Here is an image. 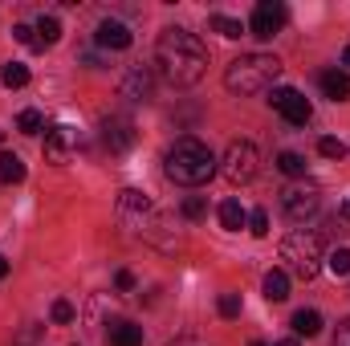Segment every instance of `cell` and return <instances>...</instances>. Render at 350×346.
I'll return each instance as SVG.
<instances>
[{
    "label": "cell",
    "instance_id": "obj_8",
    "mask_svg": "<svg viewBox=\"0 0 350 346\" xmlns=\"http://www.w3.org/2000/svg\"><path fill=\"white\" fill-rule=\"evenodd\" d=\"M269 106L289 122V127H306L310 122V114H314V106H310V98L301 94V90H293V86H277V90H269Z\"/></svg>",
    "mask_w": 350,
    "mask_h": 346
},
{
    "label": "cell",
    "instance_id": "obj_29",
    "mask_svg": "<svg viewBox=\"0 0 350 346\" xmlns=\"http://www.w3.org/2000/svg\"><path fill=\"white\" fill-rule=\"evenodd\" d=\"M318 151H322L326 159H342V155H347V143H342V139H330V135H326V139L318 143Z\"/></svg>",
    "mask_w": 350,
    "mask_h": 346
},
{
    "label": "cell",
    "instance_id": "obj_15",
    "mask_svg": "<svg viewBox=\"0 0 350 346\" xmlns=\"http://www.w3.org/2000/svg\"><path fill=\"white\" fill-rule=\"evenodd\" d=\"M110 346H143V326H135V322H110Z\"/></svg>",
    "mask_w": 350,
    "mask_h": 346
},
{
    "label": "cell",
    "instance_id": "obj_3",
    "mask_svg": "<svg viewBox=\"0 0 350 346\" xmlns=\"http://www.w3.org/2000/svg\"><path fill=\"white\" fill-rule=\"evenodd\" d=\"M277 78H281V62L273 53H241L224 70V86L237 98H253V94H265V90H277Z\"/></svg>",
    "mask_w": 350,
    "mask_h": 346
},
{
    "label": "cell",
    "instance_id": "obj_16",
    "mask_svg": "<svg viewBox=\"0 0 350 346\" xmlns=\"http://www.w3.org/2000/svg\"><path fill=\"white\" fill-rule=\"evenodd\" d=\"M220 224H224L228 232H241V228L249 224V212L241 208V200H224V204H220Z\"/></svg>",
    "mask_w": 350,
    "mask_h": 346
},
{
    "label": "cell",
    "instance_id": "obj_35",
    "mask_svg": "<svg viewBox=\"0 0 350 346\" xmlns=\"http://www.w3.org/2000/svg\"><path fill=\"white\" fill-rule=\"evenodd\" d=\"M342 66H347V74H350V45L342 49Z\"/></svg>",
    "mask_w": 350,
    "mask_h": 346
},
{
    "label": "cell",
    "instance_id": "obj_36",
    "mask_svg": "<svg viewBox=\"0 0 350 346\" xmlns=\"http://www.w3.org/2000/svg\"><path fill=\"white\" fill-rule=\"evenodd\" d=\"M0 277H8V261L0 257Z\"/></svg>",
    "mask_w": 350,
    "mask_h": 346
},
{
    "label": "cell",
    "instance_id": "obj_7",
    "mask_svg": "<svg viewBox=\"0 0 350 346\" xmlns=\"http://www.w3.org/2000/svg\"><path fill=\"white\" fill-rule=\"evenodd\" d=\"M318 208H322V196H318L314 183H289V187L281 191V212H285L293 224H306L310 216H318Z\"/></svg>",
    "mask_w": 350,
    "mask_h": 346
},
{
    "label": "cell",
    "instance_id": "obj_32",
    "mask_svg": "<svg viewBox=\"0 0 350 346\" xmlns=\"http://www.w3.org/2000/svg\"><path fill=\"white\" fill-rule=\"evenodd\" d=\"M114 285H118V293H131V289H135V273L118 269V273H114Z\"/></svg>",
    "mask_w": 350,
    "mask_h": 346
},
{
    "label": "cell",
    "instance_id": "obj_5",
    "mask_svg": "<svg viewBox=\"0 0 350 346\" xmlns=\"http://www.w3.org/2000/svg\"><path fill=\"white\" fill-rule=\"evenodd\" d=\"M118 220H122L131 232H139V237L155 241L159 249H172V241L159 232V228H163V216L155 212V204H151L143 191H131V187H126V191L118 196Z\"/></svg>",
    "mask_w": 350,
    "mask_h": 346
},
{
    "label": "cell",
    "instance_id": "obj_14",
    "mask_svg": "<svg viewBox=\"0 0 350 346\" xmlns=\"http://www.w3.org/2000/svg\"><path fill=\"white\" fill-rule=\"evenodd\" d=\"M322 90H326V98H334V102H350V74L347 70H322Z\"/></svg>",
    "mask_w": 350,
    "mask_h": 346
},
{
    "label": "cell",
    "instance_id": "obj_37",
    "mask_svg": "<svg viewBox=\"0 0 350 346\" xmlns=\"http://www.w3.org/2000/svg\"><path fill=\"white\" fill-rule=\"evenodd\" d=\"M273 346H297V338H285V343H273Z\"/></svg>",
    "mask_w": 350,
    "mask_h": 346
},
{
    "label": "cell",
    "instance_id": "obj_26",
    "mask_svg": "<svg viewBox=\"0 0 350 346\" xmlns=\"http://www.w3.org/2000/svg\"><path fill=\"white\" fill-rule=\"evenodd\" d=\"M16 131H21V135H37V131H41V114H37V110H21Z\"/></svg>",
    "mask_w": 350,
    "mask_h": 346
},
{
    "label": "cell",
    "instance_id": "obj_22",
    "mask_svg": "<svg viewBox=\"0 0 350 346\" xmlns=\"http://www.w3.org/2000/svg\"><path fill=\"white\" fill-rule=\"evenodd\" d=\"M277 172L289 175V179H301V175H306V159H301L297 151H281V155H277Z\"/></svg>",
    "mask_w": 350,
    "mask_h": 346
},
{
    "label": "cell",
    "instance_id": "obj_34",
    "mask_svg": "<svg viewBox=\"0 0 350 346\" xmlns=\"http://www.w3.org/2000/svg\"><path fill=\"white\" fill-rule=\"evenodd\" d=\"M338 216H342V220H350V196L342 200V204H338Z\"/></svg>",
    "mask_w": 350,
    "mask_h": 346
},
{
    "label": "cell",
    "instance_id": "obj_33",
    "mask_svg": "<svg viewBox=\"0 0 350 346\" xmlns=\"http://www.w3.org/2000/svg\"><path fill=\"white\" fill-rule=\"evenodd\" d=\"M334 346H350V318L338 326V330H334Z\"/></svg>",
    "mask_w": 350,
    "mask_h": 346
},
{
    "label": "cell",
    "instance_id": "obj_25",
    "mask_svg": "<svg viewBox=\"0 0 350 346\" xmlns=\"http://www.w3.org/2000/svg\"><path fill=\"white\" fill-rule=\"evenodd\" d=\"M183 216H187V220H204V216H208V200H204V196H187V200H183Z\"/></svg>",
    "mask_w": 350,
    "mask_h": 346
},
{
    "label": "cell",
    "instance_id": "obj_4",
    "mask_svg": "<svg viewBox=\"0 0 350 346\" xmlns=\"http://www.w3.org/2000/svg\"><path fill=\"white\" fill-rule=\"evenodd\" d=\"M281 269L289 273V277H297V281H314L318 273H322V237L318 232H310V228H293L285 241H281Z\"/></svg>",
    "mask_w": 350,
    "mask_h": 346
},
{
    "label": "cell",
    "instance_id": "obj_11",
    "mask_svg": "<svg viewBox=\"0 0 350 346\" xmlns=\"http://www.w3.org/2000/svg\"><path fill=\"white\" fill-rule=\"evenodd\" d=\"M135 122L126 118V114H106L102 118V143L110 147V155H126L131 147H135Z\"/></svg>",
    "mask_w": 350,
    "mask_h": 346
},
{
    "label": "cell",
    "instance_id": "obj_28",
    "mask_svg": "<svg viewBox=\"0 0 350 346\" xmlns=\"http://www.w3.org/2000/svg\"><path fill=\"white\" fill-rule=\"evenodd\" d=\"M12 37H16L21 45H29V49H41V41H37V29H33V25H12Z\"/></svg>",
    "mask_w": 350,
    "mask_h": 346
},
{
    "label": "cell",
    "instance_id": "obj_13",
    "mask_svg": "<svg viewBox=\"0 0 350 346\" xmlns=\"http://www.w3.org/2000/svg\"><path fill=\"white\" fill-rule=\"evenodd\" d=\"M94 41L102 45V49H131V41H135V33L122 25V21H114V16H106V21H98V33H94Z\"/></svg>",
    "mask_w": 350,
    "mask_h": 346
},
{
    "label": "cell",
    "instance_id": "obj_2",
    "mask_svg": "<svg viewBox=\"0 0 350 346\" xmlns=\"http://www.w3.org/2000/svg\"><path fill=\"white\" fill-rule=\"evenodd\" d=\"M163 172L179 187H200L216 175V155L200 139H175L163 155Z\"/></svg>",
    "mask_w": 350,
    "mask_h": 346
},
{
    "label": "cell",
    "instance_id": "obj_1",
    "mask_svg": "<svg viewBox=\"0 0 350 346\" xmlns=\"http://www.w3.org/2000/svg\"><path fill=\"white\" fill-rule=\"evenodd\" d=\"M155 66L172 86H196L208 74V45L196 33L167 25L155 41Z\"/></svg>",
    "mask_w": 350,
    "mask_h": 346
},
{
    "label": "cell",
    "instance_id": "obj_19",
    "mask_svg": "<svg viewBox=\"0 0 350 346\" xmlns=\"http://www.w3.org/2000/svg\"><path fill=\"white\" fill-rule=\"evenodd\" d=\"M208 25H212L220 37H228V41H237V37H245V33H249L241 21H232V16H224V12H212V21H208Z\"/></svg>",
    "mask_w": 350,
    "mask_h": 346
},
{
    "label": "cell",
    "instance_id": "obj_23",
    "mask_svg": "<svg viewBox=\"0 0 350 346\" xmlns=\"http://www.w3.org/2000/svg\"><path fill=\"white\" fill-rule=\"evenodd\" d=\"M0 82L8 90H21V86H29V66H21V62H8L4 70H0Z\"/></svg>",
    "mask_w": 350,
    "mask_h": 346
},
{
    "label": "cell",
    "instance_id": "obj_39",
    "mask_svg": "<svg viewBox=\"0 0 350 346\" xmlns=\"http://www.w3.org/2000/svg\"><path fill=\"white\" fill-rule=\"evenodd\" d=\"M0 143H4V135H0Z\"/></svg>",
    "mask_w": 350,
    "mask_h": 346
},
{
    "label": "cell",
    "instance_id": "obj_6",
    "mask_svg": "<svg viewBox=\"0 0 350 346\" xmlns=\"http://www.w3.org/2000/svg\"><path fill=\"white\" fill-rule=\"evenodd\" d=\"M220 172L228 175V183H253L257 172H261V151H257V143L232 139L228 151H224V159H220Z\"/></svg>",
    "mask_w": 350,
    "mask_h": 346
},
{
    "label": "cell",
    "instance_id": "obj_9",
    "mask_svg": "<svg viewBox=\"0 0 350 346\" xmlns=\"http://www.w3.org/2000/svg\"><path fill=\"white\" fill-rule=\"evenodd\" d=\"M74 151H78V131H74V127L57 122V127L45 131V159H49L53 168H66V163L74 159Z\"/></svg>",
    "mask_w": 350,
    "mask_h": 346
},
{
    "label": "cell",
    "instance_id": "obj_20",
    "mask_svg": "<svg viewBox=\"0 0 350 346\" xmlns=\"http://www.w3.org/2000/svg\"><path fill=\"white\" fill-rule=\"evenodd\" d=\"M21 179H25V163H21V155L4 151V155H0V183H21Z\"/></svg>",
    "mask_w": 350,
    "mask_h": 346
},
{
    "label": "cell",
    "instance_id": "obj_12",
    "mask_svg": "<svg viewBox=\"0 0 350 346\" xmlns=\"http://www.w3.org/2000/svg\"><path fill=\"white\" fill-rule=\"evenodd\" d=\"M118 90H122V98H131V102H151V98H155V70L143 66V62L126 66V74H122Z\"/></svg>",
    "mask_w": 350,
    "mask_h": 346
},
{
    "label": "cell",
    "instance_id": "obj_21",
    "mask_svg": "<svg viewBox=\"0 0 350 346\" xmlns=\"http://www.w3.org/2000/svg\"><path fill=\"white\" fill-rule=\"evenodd\" d=\"M33 29H37V41H41V49H45V45H57V37H62V21H57V16H41Z\"/></svg>",
    "mask_w": 350,
    "mask_h": 346
},
{
    "label": "cell",
    "instance_id": "obj_24",
    "mask_svg": "<svg viewBox=\"0 0 350 346\" xmlns=\"http://www.w3.org/2000/svg\"><path fill=\"white\" fill-rule=\"evenodd\" d=\"M326 269H330L334 277H347L350 273V249H334V253L326 257Z\"/></svg>",
    "mask_w": 350,
    "mask_h": 346
},
{
    "label": "cell",
    "instance_id": "obj_17",
    "mask_svg": "<svg viewBox=\"0 0 350 346\" xmlns=\"http://www.w3.org/2000/svg\"><path fill=\"white\" fill-rule=\"evenodd\" d=\"M293 334H297V338L322 334V314H318V310H297V314H293Z\"/></svg>",
    "mask_w": 350,
    "mask_h": 346
},
{
    "label": "cell",
    "instance_id": "obj_31",
    "mask_svg": "<svg viewBox=\"0 0 350 346\" xmlns=\"http://www.w3.org/2000/svg\"><path fill=\"white\" fill-rule=\"evenodd\" d=\"M49 314H53V322H62V326H66V322H74V306H70V302H66V297H57V302H53V310H49Z\"/></svg>",
    "mask_w": 350,
    "mask_h": 346
},
{
    "label": "cell",
    "instance_id": "obj_38",
    "mask_svg": "<svg viewBox=\"0 0 350 346\" xmlns=\"http://www.w3.org/2000/svg\"><path fill=\"white\" fill-rule=\"evenodd\" d=\"M249 346H265V343H249Z\"/></svg>",
    "mask_w": 350,
    "mask_h": 346
},
{
    "label": "cell",
    "instance_id": "obj_18",
    "mask_svg": "<svg viewBox=\"0 0 350 346\" xmlns=\"http://www.w3.org/2000/svg\"><path fill=\"white\" fill-rule=\"evenodd\" d=\"M265 297H269V302H285V297H289V273H285V269H273V273L265 277Z\"/></svg>",
    "mask_w": 350,
    "mask_h": 346
},
{
    "label": "cell",
    "instance_id": "obj_30",
    "mask_svg": "<svg viewBox=\"0 0 350 346\" xmlns=\"http://www.w3.org/2000/svg\"><path fill=\"white\" fill-rule=\"evenodd\" d=\"M249 232H253V237H269V212H265V208L249 212Z\"/></svg>",
    "mask_w": 350,
    "mask_h": 346
},
{
    "label": "cell",
    "instance_id": "obj_10",
    "mask_svg": "<svg viewBox=\"0 0 350 346\" xmlns=\"http://www.w3.org/2000/svg\"><path fill=\"white\" fill-rule=\"evenodd\" d=\"M285 21H289V12H285V4H277V0H261L257 8H253V21H249V33L253 37H277L281 29H285Z\"/></svg>",
    "mask_w": 350,
    "mask_h": 346
},
{
    "label": "cell",
    "instance_id": "obj_27",
    "mask_svg": "<svg viewBox=\"0 0 350 346\" xmlns=\"http://www.w3.org/2000/svg\"><path fill=\"white\" fill-rule=\"evenodd\" d=\"M216 310H220V318H241V297L237 293H220Z\"/></svg>",
    "mask_w": 350,
    "mask_h": 346
}]
</instances>
